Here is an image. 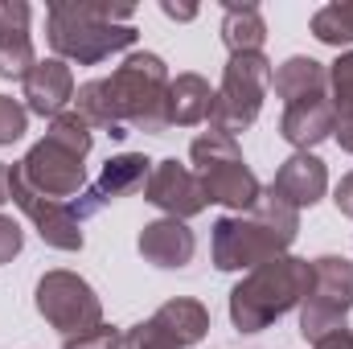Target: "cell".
I'll use <instances>...</instances> for the list:
<instances>
[{
    "mask_svg": "<svg viewBox=\"0 0 353 349\" xmlns=\"http://www.w3.org/2000/svg\"><path fill=\"white\" fill-rule=\"evenodd\" d=\"M312 33L325 46H350L353 41V4H325L312 17Z\"/></svg>",
    "mask_w": 353,
    "mask_h": 349,
    "instance_id": "obj_22",
    "label": "cell"
},
{
    "mask_svg": "<svg viewBox=\"0 0 353 349\" xmlns=\"http://www.w3.org/2000/svg\"><path fill=\"white\" fill-rule=\"evenodd\" d=\"M152 321H157V329L169 333L181 349L197 346V341L205 337V329H210V312H205L197 300H169V304H161V308L152 312Z\"/></svg>",
    "mask_w": 353,
    "mask_h": 349,
    "instance_id": "obj_20",
    "label": "cell"
},
{
    "mask_svg": "<svg viewBox=\"0 0 353 349\" xmlns=\"http://www.w3.org/2000/svg\"><path fill=\"white\" fill-rule=\"evenodd\" d=\"M37 312L62 329L66 337H83L103 325V304L83 275L74 271H46L37 283Z\"/></svg>",
    "mask_w": 353,
    "mask_h": 349,
    "instance_id": "obj_9",
    "label": "cell"
},
{
    "mask_svg": "<svg viewBox=\"0 0 353 349\" xmlns=\"http://www.w3.org/2000/svg\"><path fill=\"white\" fill-rule=\"evenodd\" d=\"M8 197L21 206V214L37 226V235L50 243V247H58V251H83V222L70 214V201H50V197H41V193H33L21 173L12 169L8 177Z\"/></svg>",
    "mask_w": 353,
    "mask_h": 349,
    "instance_id": "obj_10",
    "label": "cell"
},
{
    "mask_svg": "<svg viewBox=\"0 0 353 349\" xmlns=\"http://www.w3.org/2000/svg\"><path fill=\"white\" fill-rule=\"evenodd\" d=\"M271 87L283 99V107H292V103L329 94V70H325L316 58H288V62L271 74Z\"/></svg>",
    "mask_w": 353,
    "mask_h": 349,
    "instance_id": "obj_18",
    "label": "cell"
},
{
    "mask_svg": "<svg viewBox=\"0 0 353 349\" xmlns=\"http://www.w3.org/2000/svg\"><path fill=\"white\" fill-rule=\"evenodd\" d=\"M312 349H353V333H350V329H333L329 337L312 341Z\"/></svg>",
    "mask_w": 353,
    "mask_h": 349,
    "instance_id": "obj_29",
    "label": "cell"
},
{
    "mask_svg": "<svg viewBox=\"0 0 353 349\" xmlns=\"http://www.w3.org/2000/svg\"><path fill=\"white\" fill-rule=\"evenodd\" d=\"M8 177H12V169H8V165L0 161V206L8 201Z\"/></svg>",
    "mask_w": 353,
    "mask_h": 349,
    "instance_id": "obj_32",
    "label": "cell"
},
{
    "mask_svg": "<svg viewBox=\"0 0 353 349\" xmlns=\"http://www.w3.org/2000/svg\"><path fill=\"white\" fill-rule=\"evenodd\" d=\"M263 37H267V25H263V12L255 4H226V17H222V41L234 54H263Z\"/></svg>",
    "mask_w": 353,
    "mask_h": 349,
    "instance_id": "obj_21",
    "label": "cell"
},
{
    "mask_svg": "<svg viewBox=\"0 0 353 349\" xmlns=\"http://www.w3.org/2000/svg\"><path fill=\"white\" fill-rule=\"evenodd\" d=\"M140 255L152 263V267H165V271H176V267H189L193 263V251H197V239L193 230L181 222V218H157L140 230Z\"/></svg>",
    "mask_w": 353,
    "mask_h": 349,
    "instance_id": "obj_16",
    "label": "cell"
},
{
    "mask_svg": "<svg viewBox=\"0 0 353 349\" xmlns=\"http://www.w3.org/2000/svg\"><path fill=\"white\" fill-rule=\"evenodd\" d=\"M25 123H29V111H25L17 99L0 94V144L21 140V136H25Z\"/></svg>",
    "mask_w": 353,
    "mask_h": 349,
    "instance_id": "obj_25",
    "label": "cell"
},
{
    "mask_svg": "<svg viewBox=\"0 0 353 349\" xmlns=\"http://www.w3.org/2000/svg\"><path fill=\"white\" fill-rule=\"evenodd\" d=\"M70 99H74V74L62 58H46L25 74V111L58 119Z\"/></svg>",
    "mask_w": 353,
    "mask_h": 349,
    "instance_id": "obj_14",
    "label": "cell"
},
{
    "mask_svg": "<svg viewBox=\"0 0 353 349\" xmlns=\"http://www.w3.org/2000/svg\"><path fill=\"white\" fill-rule=\"evenodd\" d=\"M169 83L173 79H169V70H165V62L157 54H132L111 79H103L111 111H115V123L161 136L169 128V115H165Z\"/></svg>",
    "mask_w": 353,
    "mask_h": 349,
    "instance_id": "obj_5",
    "label": "cell"
},
{
    "mask_svg": "<svg viewBox=\"0 0 353 349\" xmlns=\"http://www.w3.org/2000/svg\"><path fill=\"white\" fill-rule=\"evenodd\" d=\"M62 349H123V333H115V329L99 325V329L83 333V337H66V346H62Z\"/></svg>",
    "mask_w": 353,
    "mask_h": 349,
    "instance_id": "obj_26",
    "label": "cell"
},
{
    "mask_svg": "<svg viewBox=\"0 0 353 349\" xmlns=\"http://www.w3.org/2000/svg\"><path fill=\"white\" fill-rule=\"evenodd\" d=\"M210 111H214V90L201 74H176L169 83V103H165V115H169V128H193V123H210Z\"/></svg>",
    "mask_w": 353,
    "mask_h": 349,
    "instance_id": "obj_19",
    "label": "cell"
},
{
    "mask_svg": "<svg viewBox=\"0 0 353 349\" xmlns=\"http://www.w3.org/2000/svg\"><path fill=\"white\" fill-rule=\"evenodd\" d=\"M353 308V263L341 255L312 259V288L300 308V337L321 341L333 329H345V317Z\"/></svg>",
    "mask_w": 353,
    "mask_h": 349,
    "instance_id": "obj_8",
    "label": "cell"
},
{
    "mask_svg": "<svg viewBox=\"0 0 353 349\" xmlns=\"http://www.w3.org/2000/svg\"><path fill=\"white\" fill-rule=\"evenodd\" d=\"M329 87H333V107L337 115H353V50L341 54L329 66Z\"/></svg>",
    "mask_w": 353,
    "mask_h": 349,
    "instance_id": "obj_23",
    "label": "cell"
},
{
    "mask_svg": "<svg viewBox=\"0 0 353 349\" xmlns=\"http://www.w3.org/2000/svg\"><path fill=\"white\" fill-rule=\"evenodd\" d=\"M128 17H132L128 4H50L46 17L50 46L62 62L94 66L136 41Z\"/></svg>",
    "mask_w": 353,
    "mask_h": 349,
    "instance_id": "obj_3",
    "label": "cell"
},
{
    "mask_svg": "<svg viewBox=\"0 0 353 349\" xmlns=\"http://www.w3.org/2000/svg\"><path fill=\"white\" fill-rule=\"evenodd\" d=\"M123 349H181V346H176L169 333H161V329H157V321L148 317V321H140L136 329H128V333H123Z\"/></svg>",
    "mask_w": 353,
    "mask_h": 349,
    "instance_id": "obj_24",
    "label": "cell"
},
{
    "mask_svg": "<svg viewBox=\"0 0 353 349\" xmlns=\"http://www.w3.org/2000/svg\"><path fill=\"white\" fill-rule=\"evenodd\" d=\"M37 66L29 37V4L0 0V79H21Z\"/></svg>",
    "mask_w": 353,
    "mask_h": 349,
    "instance_id": "obj_15",
    "label": "cell"
},
{
    "mask_svg": "<svg viewBox=\"0 0 353 349\" xmlns=\"http://www.w3.org/2000/svg\"><path fill=\"white\" fill-rule=\"evenodd\" d=\"M333 201H337V210H341L345 218H353V173H345V177H341V185H337Z\"/></svg>",
    "mask_w": 353,
    "mask_h": 349,
    "instance_id": "obj_28",
    "label": "cell"
},
{
    "mask_svg": "<svg viewBox=\"0 0 353 349\" xmlns=\"http://www.w3.org/2000/svg\"><path fill=\"white\" fill-rule=\"evenodd\" d=\"M144 197H148L157 210H165V218H181V222L193 218V214H201V210L210 206L197 173L185 169V165H176V161H157V165H152L148 185H144Z\"/></svg>",
    "mask_w": 353,
    "mask_h": 349,
    "instance_id": "obj_12",
    "label": "cell"
},
{
    "mask_svg": "<svg viewBox=\"0 0 353 349\" xmlns=\"http://www.w3.org/2000/svg\"><path fill=\"white\" fill-rule=\"evenodd\" d=\"M271 62L263 54H234L226 62V74H222V87L214 90V111H210V132H222V136H239L247 132L259 111H263V99L271 90Z\"/></svg>",
    "mask_w": 353,
    "mask_h": 349,
    "instance_id": "obj_7",
    "label": "cell"
},
{
    "mask_svg": "<svg viewBox=\"0 0 353 349\" xmlns=\"http://www.w3.org/2000/svg\"><path fill=\"white\" fill-rule=\"evenodd\" d=\"M333 136L341 140L345 152H353V115H341V119H337V132H333Z\"/></svg>",
    "mask_w": 353,
    "mask_h": 349,
    "instance_id": "obj_30",
    "label": "cell"
},
{
    "mask_svg": "<svg viewBox=\"0 0 353 349\" xmlns=\"http://www.w3.org/2000/svg\"><path fill=\"white\" fill-rule=\"evenodd\" d=\"M90 152V123L79 111H62L58 119H50V132L29 148V157L17 165L21 181L50 197V201H74L87 189V161Z\"/></svg>",
    "mask_w": 353,
    "mask_h": 349,
    "instance_id": "obj_2",
    "label": "cell"
},
{
    "mask_svg": "<svg viewBox=\"0 0 353 349\" xmlns=\"http://www.w3.org/2000/svg\"><path fill=\"white\" fill-rule=\"evenodd\" d=\"M300 230V210L288 206L275 189H263L259 201L243 214H226L214 222V267L218 271H251L259 263L288 255Z\"/></svg>",
    "mask_w": 353,
    "mask_h": 349,
    "instance_id": "obj_1",
    "label": "cell"
},
{
    "mask_svg": "<svg viewBox=\"0 0 353 349\" xmlns=\"http://www.w3.org/2000/svg\"><path fill=\"white\" fill-rule=\"evenodd\" d=\"M165 12L176 17V21H193L197 17V8H189V4H165Z\"/></svg>",
    "mask_w": 353,
    "mask_h": 349,
    "instance_id": "obj_31",
    "label": "cell"
},
{
    "mask_svg": "<svg viewBox=\"0 0 353 349\" xmlns=\"http://www.w3.org/2000/svg\"><path fill=\"white\" fill-rule=\"evenodd\" d=\"M312 288V263L296 255H275L247 271L243 283L230 292V321L239 333H263L271 321L304 304Z\"/></svg>",
    "mask_w": 353,
    "mask_h": 349,
    "instance_id": "obj_4",
    "label": "cell"
},
{
    "mask_svg": "<svg viewBox=\"0 0 353 349\" xmlns=\"http://www.w3.org/2000/svg\"><path fill=\"white\" fill-rule=\"evenodd\" d=\"M148 173H152V161H148L144 152H119V157H111V161L103 165L99 181L87 185V189L70 201V214H74L79 222L90 218V214H99L103 206H111V201H119V197L144 189V185H148Z\"/></svg>",
    "mask_w": 353,
    "mask_h": 349,
    "instance_id": "obj_11",
    "label": "cell"
},
{
    "mask_svg": "<svg viewBox=\"0 0 353 349\" xmlns=\"http://www.w3.org/2000/svg\"><path fill=\"white\" fill-rule=\"evenodd\" d=\"M189 157H193V173L205 189V201H218V206H230L234 214L251 210L263 193L259 177L247 169L243 161V148L222 136V132H205L189 144Z\"/></svg>",
    "mask_w": 353,
    "mask_h": 349,
    "instance_id": "obj_6",
    "label": "cell"
},
{
    "mask_svg": "<svg viewBox=\"0 0 353 349\" xmlns=\"http://www.w3.org/2000/svg\"><path fill=\"white\" fill-rule=\"evenodd\" d=\"M271 189H275L288 206H296V210L316 206V201L325 197V189H329L325 161H321V157H312V152H296V157H288V161H283V169H279L275 181H271Z\"/></svg>",
    "mask_w": 353,
    "mask_h": 349,
    "instance_id": "obj_17",
    "label": "cell"
},
{
    "mask_svg": "<svg viewBox=\"0 0 353 349\" xmlns=\"http://www.w3.org/2000/svg\"><path fill=\"white\" fill-rule=\"evenodd\" d=\"M337 107H333V99L329 94H321V99H304V103H292V107H283V119H279V136L296 148V152H308L312 144H321V140H329L333 132H337Z\"/></svg>",
    "mask_w": 353,
    "mask_h": 349,
    "instance_id": "obj_13",
    "label": "cell"
},
{
    "mask_svg": "<svg viewBox=\"0 0 353 349\" xmlns=\"http://www.w3.org/2000/svg\"><path fill=\"white\" fill-rule=\"evenodd\" d=\"M21 243H25L21 226H17L12 218H4V214H0V263H8L12 255H21Z\"/></svg>",
    "mask_w": 353,
    "mask_h": 349,
    "instance_id": "obj_27",
    "label": "cell"
}]
</instances>
